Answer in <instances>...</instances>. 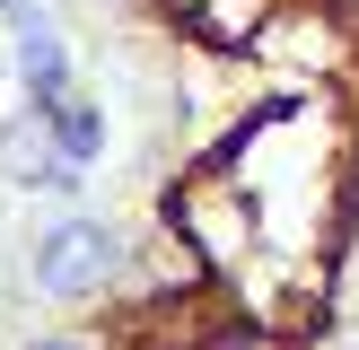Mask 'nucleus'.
<instances>
[{
  "mask_svg": "<svg viewBox=\"0 0 359 350\" xmlns=\"http://www.w3.org/2000/svg\"><path fill=\"white\" fill-rule=\"evenodd\" d=\"M88 350H333L359 332V0H105Z\"/></svg>",
  "mask_w": 359,
  "mask_h": 350,
  "instance_id": "obj_1",
  "label": "nucleus"
},
{
  "mask_svg": "<svg viewBox=\"0 0 359 350\" xmlns=\"http://www.w3.org/2000/svg\"><path fill=\"white\" fill-rule=\"evenodd\" d=\"M18 350H88V342H79V332H62V324H44V332H27Z\"/></svg>",
  "mask_w": 359,
  "mask_h": 350,
  "instance_id": "obj_2",
  "label": "nucleus"
}]
</instances>
